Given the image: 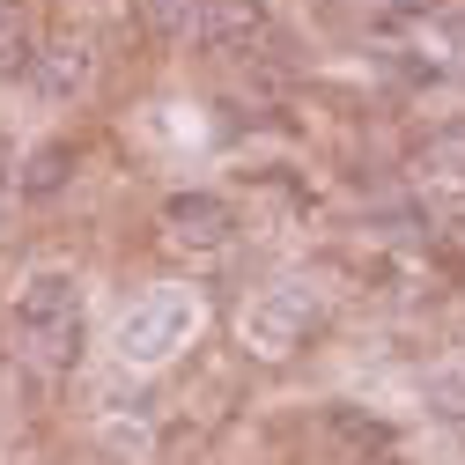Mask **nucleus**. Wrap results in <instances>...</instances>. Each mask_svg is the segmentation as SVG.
Returning <instances> with one entry per match:
<instances>
[{"instance_id":"f257e3e1","label":"nucleus","mask_w":465,"mask_h":465,"mask_svg":"<svg viewBox=\"0 0 465 465\" xmlns=\"http://www.w3.org/2000/svg\"><path fill=\"white\" fill-rule=\"evenodd\" d=\"M8 347L37 377H67L89 347V296L74 273H30L8 303Z\"/></svg>"},{"instance_id":"f03ea898","label":"nucleus","mask_w":465,"mask_h":465,"mask_svg":"<svg viewBox=\"0 0 465 465\" xmlns=\"http://www.w3.org/2000/svg\"><path fill=\"white\" fill-rule=\"evenodd\" d=\"M141 30L170 52H207V60H237L244 45L273 30L266 0H134Z\"/></svg>"},{"instance_id":"7ed1b4c3","label":"nucleus","mask_w":465,"mask_h":465,"mask_svg":"<svg viewBox=\"0 0 465 465\" xmlns=\"http://www.w3.org/2000/svg\"><path fill=\"white\" fill-rule=\"evenodd\" d=\"M193 340H200V296L185 281H163V288H148V296H134L119 311L111 355H119L126 370H163V362H178Z\"/></svg>"},{"instance_id":"20e7f679","label":"nucleus","mask_w":465,"mask_h":465,"mask_svg":"<svg viewBox=\"0 0 465 465\" xmlns=\"http://www.w3.org/2000/svg\"><path fill=\"white\" fill-rule=\"evenodd\" d=\"M325 325H332V311H325V296L311 281H273V288H259V296L244 303L237 340L252 347L259 362H296L303 347L325 340Z\"/></svg>"},{"instance_id":"39448f33","label":"nucleus","mask_w":465,"mask_h":465,"mask_svg":"<svg viewBox=\"0 0 465 465\" xmlns=\"http://www.w3.org/2000/svg\"><path fill=\"white\" fill-rule=\"evenodd\" d=\"M96 74H104V52H96V37L89 30H45L37 37V60H30V96H45L52 111H74L89 89H96Z\"/></svg>"},{"instance_id":"423d86ee","label":"nucleus","mask_w":465,"mask_h":465,"mask_svg":"<svg viewBox=\"0 0 465 465\" xmlns=\"http://www.w3.org/2000/svg\"><path fill=\"white\" fill-rule=\"evenodd\" d=\"M163 244L185 252V259H222L229 244H237V207H229L222 193H170L163 200Z\"/></svg>"},{"instance_id":"0eeeda50","label":"nucleus","mask_w":465,"mask_h":465,"mask_svg":"<svg viewBox=\"0 0 465 465\" xmlns=\"http://www.w3.org/2000/svg\"><path fill=\"white\" fill-rule=\"evenodd\" d=\"M37 15L30 8H0V82H30V60H37Z\"/></svg>"},{"instance_id":"6e6552de","label":"nucleus","mask_w":465,"mask_h":465,"mask_svg":"<svg viewBox=\"0 0 465 465\" xmlns=\"http://www.w3.org/2000/svg\"><path fill=\"white\" fill-rule=\"evenodd\" d=\"M60 185H74V148H67V141H45V148L23 163L15 193H23V200H52Z\"/></svg>"},{"instance_id":"1a4fd4ad","label":"nucleus","mask_w":465,"mask_h":465,"mask_svg":"<svg viewBox=\"0 0 465 465\" xmlns=\"http://www.w3.org/2000/svg\"><path fill=\"white\" fill-rule=\"evenodd\" d=\"M436 244H443V259H458V266H465V207H458V214L436 229Z\"/></svg>"},{"instance_id":"9d476101","label":"nucleus","mask_w":465,"mask_h":465,"mask_svg":"<svg viewBox=\"0 0 465 465\" xmlns=\"http://www.w3.org/2000/svg\"><path fill=\"white\" fill-rule=\"evenodd\" d=\"M0 185H15V178H8V170H0Z\"/></svg>"}]
</instances>
